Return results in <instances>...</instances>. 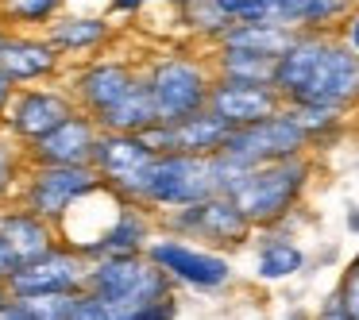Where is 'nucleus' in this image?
Here are the masks:
<instances>
[{"mask_svg": "<svg viewBox=\"0 0 359 320\" xmlns=\"http://www.w3.org/2000/svg\"><path fill=\"white\" fill-rule=\"evenodd\" d=\"M274 89L282 104L348 112L359 104V55L336 32H297L274 62Z\"/></svg>", "mask_w": 359, "mask_h": 320, "instance_id": "obj_1", "label": "nucleus"}, {"mask_svg": "<svg viewBox=\"0 0 359 320\" xmlns=\"http://www.w3.org/2000/svg\"><path fill=\"white\" fill-rule=\"evenodd\" d=\"M86 289L101 301L109 320H178L174 281L151 263L147 251L89 258Z\"/></svg>", "mask_w": 359, "mask_h": 320, "instance_id": "obj_2", "label": "nucleus"}, {"mask_svg": "<svg viewBox=\"0 0 359 320\" xmlns=\"http://www.w3.org/2000/svg\"><path fill=\"white\" fill-rule=\"evenodd\" d=\"M309 174H313V162L305 155L278 158V162L240 170L228 181L224 193L251 220V228H271L278 220H286V212L302 201L305 186H309Z\"/></svg>", "mask_w": 359, "mask_h": 320, "instance_id": "obj_3", "label": "nucleus"}, {"mask_svg": "<svg viewBox=\"0 0 359 320\" xmlns=\"http://www.w3.org/2000/svg\"><path fill=\"white\" fill-rule=\"evenodd\" d=\"M143 81H147L158 120H182L209 109L217 74H212L209 58H197L189 50H170L158 58H143Z\"/></svg>", "mask_w": 359, "mask_h": 320, "instance_id": "obj_4", "label": "nucleus"}, {"mask_svg": "<svg viewBox=\"0 0 359 320\" xmlns=\"http://www.w3.org/2000/svg\"><path fill=\"white\" fill-rule=\"evenodd\" d=\"M212 193H220L217 158L212 155H186V151H163V155H155V162L147 170L140 204L151 209L155 216H163V212L186 209V204L205 201Z\"/></svg>", "mask_w": 359, "mask_h": 320, "instance_id": "obj_5", "label": "nucleus"}, {"mask_svg": "<svg viewBox=\"0 0 359 320\" xmlns=\"http://www.w3.org/2000/svg\"><path fill=\"white\" fill-rule=\"evenodd\" d=\"M143 81V62L128 55H97L86 58V62L66 66L62 85L70 89L78 112L86 116H104L112 104H120L135 85Z\"/></svg>", "mask_w": 359, "mask_h": 320, "instance_id": "obj_6", "label": "nucleus"}, {"mask_svg": "<svg viewBox=\"0 0 359 320\" xmlns=\"http://www.w3.org/2000/svg\"><path fill=\"white\" fill-rule=\"evenodd\" d=\"M305 151H309V139H305L302 124L290 116V109L282 104L274 116L259 120V124L232 127L217 155L228 158L232 166H240V170H248V166L278 162V158H294V155H305Z\"/></svg>", "mask_w": 359, "mask_h": 320, "instance_id": "obj_7", "label": "nucleus"}, {"mask_svg": "<svg viewBox=\"0 0 359 320\" xmlns=\"http://www.w3.org/2000/svg\"><path fill=\"white\" fill-rule=\"evenodd\" d=\"M155 220L163 232L182 235V239H201L209 247H240L255 232L251 220L236 209V201L228 193H212L205 201H194L186 209H170Z\"/></svg>", "mask_w": 359, "mask_h": 320, "instance_id": "obj_8", "label": "nucleus"}, {"mask_svg": "<svg viewBox=\"0 0 359 320\" xmlns=\"http://www.w3.org/2000/svg\"><path fill=\"white\" fill-rule=\"evenodd\" d=\"M93 189H101V178H97L93 166H27L16 204L32 209L35 216L50 220L58 228V220Z\"/></svg>", "mask_w": 359, "mask_h": 320, "instance_id": "obj_9", "label": "nucleus"}, {"mask_svg": "<svg viewBox=\"0 0 359 320\" xmlns=\"http://www.w3.org/2000/svg\"><path fill=\"white\" fill-rule=\"evenodd\" d=\"M78 112L70 89L62 81H43V85H16L8 109L0 112V132H8L16 143H35L47 132H55L62 120Z\"/></svg>", "mask_w": 359, "mask_h": 320, "instance_id": "obj_10", "label": "nucleus"}, {"mask_svg": "<svg viewBox=\"0 0 359 320\" xmlns=\"http://www.w3.org/2000/svg\"><path fill=\"white\" fill-rule=\"evenodd\" d=\"M151 162H155V147L140 132H101L89 166L97 170V178L109 193H116L120 201L140 204Z\"/></svg>", "mask_w": 359, "mask_h": 320, "instance_id": "obj_11", "label": "nucleus"}, {"mask_svg": "<svg viewBox=\"0 0 359 320\" xmlns=\"http://www.w3.org/2000/svg\"><path fill=\"white\" fill-rule=\"evenodd\" d=\"M147 258L174 281V286H189V289H224L232 281V266L224 255H217L212 247H194L189 239L170 232H155V239L147 243Z\"/></svg>", "mask_w": 359, "mask_h": 320, "instance_id": "obj_12", "label": "nucleus"}, {"mask_svg": "<svg viewBox=\"0 0 359 320\" xmlns=\"http://www.w3.org/2000/svg\"><path fill=\"white\" fill-rule=\"evenodd\" d=\"M86 270L89 258L78 247L58 239L50 251H43L39 258H27L16 266V274L8 278L12 297H50V293H74L86 289Z\"/></svg>", "mask_w": 359, "mask_h": 320, "instance_id": "obj_13", "label": "nucleus"}, {"mask_svg": "<svg viewBox=\"0 0 359 320\" xmlns=\"http://www.w3.org/2000/svg\"><path fill=\"white\" fill-rule=\"evenodd\" d=\"M47 43L62 55L66 66L86 62V58H97L120 39V24H112L109 12H58L47 27H43Z\"/></svg>", "mask_w": 359, "mask_h": 320, "instance_id": "obj_14", "label": "nucleus"}, {"mask_svg": "<svg viewBox=\"0 0 359 320\" xmlns=\"http://www.w3.org/2000/svg\"><path fill=\"white\" fill-rule=\"evenodd\" d=\"M0 74H8L16 85H43V81H62L66 62L43 32L12 27L0 43Z\"/></svg>", "mask_w": 359, "mask_h": 320, "instance_id": "obj_15", "label": "nucleus"}, {"mask_svg": "<svg viewBox=\"0 0 359 320\" xmlns=\"http://www.w3.org/2000/svg\"><path fill=\"white\" fill-rule=\"evenodd\" d=\"M228 132L232 127L217 116V112L201 109L194 116H182V120H158L151 124L147 132H140L143 139L155 147V155L163 151H186V155H217L224 147Z\"/></svg>", "mask_w": 359, "mask_h": 320, "instance_id": "obj_16", "label": "nucleus"}, {"mask_svg": "<svg viewBox=\"0 0 359 320\" xmlns=\"http://www.w3.org/2000/svg\"><path fill=\"white\" fill-rule=\"evenodd\" d=\"M97 139H101V127L93 116L86 112H74L70 120L47 132L43 139L27 143V162L32 166H89L93 162Z\"/></svg>", "mask_w": 359, "mask_h": 320, "instance_id": "obj_17", "label": "nucleus"}, {"mask_svg": "<svg viewBox=\"0 0 359 320\" xmlns=\"http://www.w3.org/2000/svg\"><path fill=\"white\" fill-rule=\"evenodd\" d=\"M282 109V97L274 85H259V81H228L217 78L209 93V112H217L228 127H248L259 120L274 116Z\"/></svg>", "mask_w": 359, "mask_h": 320, "instance_id": "obj_18", "label": "nucleus"}, {"mask_svg": "<svg viewBox=\"0 0 359 320\" xmlns=\"http://www.w3.org/2000/svg\"><path fill=\"white\" fill-rule=\"evenodd\" d=\"M158 232V220L151 209L135 201H120L112 220L104 224V232L97 235V243L89 247V258H101V255H135V251H147V243L155 239Z\"/></svg>", "mask_w": 359, "mask_h": 320, "instance_id": "obj_19", "label": "nucleus"}, {"mask_svg": "<svg viewBox=\"0 0 359 320\" xmlns=\"http://www.w3.org/2000/svg\"><path fill=\"white\" fill-rule=\"evenodd\" d=\"M0 239L16 251L20 263H27V258H39L43 251L55 247L58 228L50 224V220L35 216L32 209L12 201V204H0Z\"/></svg>", "mask_w": 359, "mask_h": 320, "instance_id": "obj_20", "label": "nucleus"}, {"mask_svg": "<svg viewBox=\"0 0 359 320\" xmlns=\"http://www.w3.org/2000/svg\"><path fill=\"white\" fill-rule=\"evenodd\" d=\"M294 35L297 32H290V27L278 24L274 16H263V20H243V24H232L217 43H212V47H236V50H251V55L278 58L282 50L290 47Z\"/></svg>", "mask_w": 359, "mask_h": 320, "instance_id": "obj_21", "label": "nucleus"}, {"mask_svg": "<svg viewBox=\"0 0 359 320\" xmlns=\"http://www.w3.org/2000/svg\"><path fill=\"white\" fill-rule=\"evenodd\" d=\"M351 0H266V8L290 32H332Z\"/></svg>", "mask_w": 359, "mask_h": 320, "instance_id": "obj_22", "label": "nucleus"}, {"mask_svg": "<svg viewBox=\"0 0 359 320\" xmlns=\"http://www.w3.org/2000/svg\"><path fill=\"white\" fill-rule=\"evenodd\" d=\"M39 320H109L89 289H74V293H50V297H20Z\"/></svg>", "mask_w": 359, "mask_h": 320, "instance_id": "obj_23", "label": "nucleus"}, {"mask_svg": "<svg viewBox=\"0 0 359 320\" xmlns=\"http://www.w3.org/2000/svg\"><path fill=\"white\" fill-rule=\"evenodd\" d=\"M212 74L228 81H259V85H274V62L278 58L266 55H251V50H236V47H212Z\"/></svg>", "mask_w": 359, "mask_h": 320, "instance_id": "obj_24", "label": "nucleus"}, {"mask_svg": "<svg viewBox=\"0 0 359 320\" xmlns=\"http://www.w3.org/2000/svg\"><path fill=\"white\" fill-rule=\"evenodd\" d=\"M151 124H158V112H155V104H151L147 81H140L120 104H112L104 116H97V127H101V132H147Z\"/></svg>", "mask_w": 359, "mask_h": 320, "instance_id": "obj_25", "label": "nucleus"}, {"mask_svg": "<svg viewBox=\"0 0 359 320\" xmlns=\"http://www.w3.org/2000/svg\"><path fill=\"white\" fill-rule=\"evenodd\" d=\"M302 266H305L302 247H297L294 239H286V235H271V239H263V247H259V258H255L259 278H266V281L294 278Z\"/></svg>", "mask_w": 359, "mask_h": 320, "instance_id": "obj_26", "label": "nucleus"}, {"mask_svg": "<svg viewBox=\"0 0 359 320\" xmlns=\"http://www.w3.org/2000/svg\"><path fill=\"white\" fill-rule=\"evenodd\" d=\"M66 8L70 0H0V20L20 32H43Z\"/></svg>", "mask_w": 359, "mask_h": 320, "instance_id": "obj_27", "label": "nucleus"}, {"mask_svg": "<svg viewBox=\"0 0 359 320\" xmlns=\"http://www.w3.org/2000/svg\"><path fill=\"white\" fill-rule=\"evenodd\" d=\"M27 151L24 143H16L8 132H0V204H12L24 186V174H27Z\"/></svg>", "mask_w": 359, "mask_h": 320, "instance_id": "obj_28", "label": "nucleus"}, {"mask_svg": "<svg viewBox=\"0 0 359 320\" xmlns=\"http://www.w3.org/2000/svg\"><path fill=\"white\" fill-rule=\"evenodd\" d=\"M178 20H182V27H186L189 35H197V39H205V43H217L220 35L232 27L224 16H220V8L212 4V0H194V4H182Z\"/></svg>", "mask_w": 359, "mask_h": 320, "instance_id": "obj_29", "label": "nucleus"}, {"mask_svg": "<svg viewBox=\"0 0 359 320\" xmlns=\"http://www.w3.org/2000/svg\"><path fill=\"white\" fill-rule=\"evenodd\" d=\"M336 297H340L344 320H359V258H351V266L344 270L340 286H336Z\"/></svg>", "mask_w": 359, "mask_h": 320, "instance_id": "obj_30", "label": "nucleus"}, {"mask_svg": "<svg viewBox=\"0 0 359 320\" xmlns=\"http://www.w3.org/2000/svg\"><path fill=\"white\" fill-rule=\"evenodd\" d=\"M220 8V16L228 20V24H243V20H263L271 16V8H266V0H212Z\"/></svg>", "mask_w": 359, "mask_h": 320, "instance_id": "obj_31", "label": "nucleus"}, {"mask_svg": "<svg viewBox=\"0 0 359 320\" xmlns=\"http://www.w3.org/2000/svg\"><path fill=\"white\" fill-rule=\"evenodd\" d=\"M332 32H336V39H340L351 55H359V0H351L348 12L340 16V24H336Z\"/></svg>", "mask_w": 359, "mask_h": 320, "instance_id": "obj_32", "label": "nucleus"}, {"mask_svg": "<svg viewBox=\"0 0 359 320\" xmlns=\"http://www.w3.org/2000/svg\"><path fill=\"white\" fill-rule=\"evenodd\" d=\"M151 4H155V0H109V16H112V20H116V16L135 20V16H143Z\"/></svg>", "mask_w": 359, "mask_h": 320, "instance_id": "obj_33", "label": "nucleus"}, {"mask_svg": "<svg viewBox=\"0 0 359 320\" xmlns=\"http://www.w3.org/2000/svg\"><path fill=\"white\" fill-rule=\"evenodd\" d=\"M0 320H39V316H35L20 297H12L8 305H0Z\"/></svg>", "mask_w": 359, "mask_h": 320, "instance_id": "obj_34", "label": "nucleus"}, {"mask_svg": "<svg viewBox=\"0 0 359 320\" xmlns=\"http://www.w3.org/2000/svg\"><path fill=\"white\" fill-rule=\"evenodd\" d=\"M16 266H20V255L4 239H0V281H8L12 274H16Z\"/></svg>", "mask_w": 359, "mask_h": 320, "instance_id": "obj_35", "label": "nucleus"}, {"mask_svg": "<svg viewBox=\"0 0 359 320\" xmlns=\"http://www.w3.org/2000/svg\"><path fill=\"white\" fill-rule=\"evenodd\" d=\"M313 320H344V309H340V297H336V289L325 297V305H320V312Z\"/></svg>", "mask_w": 359, "mask_h": 320, "instance_id": "obj_36", "label": "nucleus"}, {"mask_svg": "<svg viewBox=\"0 0 359 320\" xmlns=\"http://www.w3.org/2000/svg\"><path fill=\"white\" fill-rule=\"evenodd\" d=\"M12 93H16V81L8 78V74H0V112L8 109V101H12Z\"/></svg>", "mask_w": 359, "mask_h": 320, "instance_id": "obj_37", "label": "nucleus"}, {"mask_svg": "<svg viewBox=\"0 0 359 320\" xmlns=\"http://www.w3.org/2000/svg\"><path fill=\"white\" fill-rule=\"evenodd\" d=\"M12 301V289H8V281H0V305H8Z\"/></svg>", "mask_w": 359, "mask_h": 320, "instance_id": "obj_38", "label": "nucleus"}, {"mask_svg": "<svg viewBox=\"0 0 359 320\" xmlns=\"http://www.w3.org/2000/svg\"><path fill=\"white\" fill-rule=\"evenodd\" d=\"M155 4H174V8H182V4H194V0H155Z\"/></svg>", "mask_w": 359, "mask_h": 320, "instance_id": "obj_39", "label": "nucleus"}, {"mask_svg": "<svg viewBox=\"0 0 359 320\" xmlns=\"http://www.w3.org/2000/svg\"><path fill=\"white\" fill-rule=\"evenodd\" d=\"M8 32H12V27L4 24V20H0V43H4V35H8Z\"/></svg>", "mask_w": 359, "mask_h": 320, "instance_id": "obj_40", "label": "nucleus"}]
</instances>
